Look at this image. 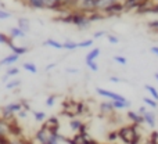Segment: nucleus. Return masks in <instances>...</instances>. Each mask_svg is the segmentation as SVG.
<instances>
[{"mask_svg":"<svg viewBox=\"0 0 158 144\" xmlns=\"http://www.w3.org/2000/svg\"><path fill=\"white\" fill-rule=\"evenodd\" d=\"M118 136L123 144H139L140 143V133L137 125H123L118 129Z\"/></svg>","mask_w":158,"mask_h":144,"instance_id":"f257e3e1","label":"nucleus"},{"mask_svg":"<svg viewBox=\"0 0 158 144\" xmlns=\"http://www.w3.org/2000/svg\"><path fill=\"white\" fill-rule=\"evenodd\" d=\"M21 109H22L21 101H15V103L6 104L4 107H2L0 114H2V117L4 118V119H11V118H14V115H15L17 112H19Z\"/></svg>","mask_w":158,"mask_h":144,"instance_id":"f03ea898","label":"nucleus"},{"mask_svg":"<svg viewBox=\"0 0 158 144\" xmlns=\"http://www.w3.org/2000/svg\"><path fill=\"white\" fill-rule=\"evenodd\" d=\"M74 10L87 15V14L96 11V0H77L74 6Z\"/></svg>","mask_w":158,"mask_h":144,"instance_id":"7ed1b4c3","label":"nucleus"},{"mask_svg":"<svg viewBox=\"0 0 158 144\" xmlns=\"http://www.w3.org/2000/svg\"><path fill=\"white\" fill-rule=\"evenodd\" d=\"M123 4V10L125 13H131V11H136L142 7L151 4L150 0H121Z\"/></svg>","mask_w":158,"mask_h":144,"instance_id":"20e7f679","label":"nucleus"},{"mask_svg":"<svg viewBox=\"0 0 158 144\" xmlns=\"http://www.w3.org/2000/svg\"><path fill=\"white\" fill-rule=\"evenodd\" d=\"M96 93H97L100 97H106L111 101H126L128 98L123 97L122 94L119 93H115V92H111V90H107V89H103V87H96Z\"/></svg>","mask_w":158,"mask_h":144,"instance_id":"39448f33","label":"nucleus"},{"mask_svg":"<svg viewBox=\"0 0 158 144\" xmlns=\"http://www.w3.org/2000/svg\"><path fill=\"white\" fill-rule=\"evenodd\" d=\"M54 134L56 133H53V132H50L49 129H46V128H43V126H42V128L35 133V140L39 144H44V143L49 142V140L52 139Z\"/></svg>","mask_w":158,"mask_h":144,"instance_id":"423d86ee","label":"nucleus"},{"mask_svg":"<svg viewBox=\"0 0 158 144\" xmlns=\"http://www.w3.org/2000/svg\"><path fill=\"white\" fill-rule=\"evenodd\" d=\"M43 128L49 129L50 132H53V133H58V130H60V121H58L57 117H50V118H46V119L43 121Z\"/></svg>","mask_w":158,"mask_h":144,"instance_id":"0eeeda50","label":"nucleus"},{"mask_svg":"<svg viewBox=\"0 0 158 144\" xmlns=\"http://www.w3.org/2000/svg\"><path fill=\"white\" fill-rule=\"evenodd\" d=\"M42 3H43V10H52L57 13L64 11L61 0H42Z\"/></svg>","mask_w":158,"mask_h":144,"instance_id":"6e6552de","label":"nucleus"},{"mask_svg":"<svg viewBox=\"0 0 158 144\" xmlns=\"http://www.w3.org/2000/svg\"><path fill=\"white\" fill-rule=\"evenodd\" d=\"M122 13H125V10H123L122 2L119 0L115 4H112L110 8H107L106 13H104V17H117V15H121Z\"/></svg>","mask_w":158,"mask_h":144,"instance_id":"1a4fd4ad","label":"nucleus"},{"mask_svg":"<svg viewBox=\"0 0 158 144\" xmlns=\"http://www.w3.org/2000/svg\"><path fill=\"white\" fill-rule=\"evenodd\" d=\"M90 136L89 133H85V134H81V133H77L72 139H65V143L67 144H89L90 143Z\"/></svg>","mask_w":158,"mask_h":144,"instance_id":"9d476101","label":"nucleus"},{"mask_svg":"<svg viewBox=\"0 0 158 144\" xmlns=\"http://www.w3.org/2000/svg\"><path fill=\"white\" fill-rule=\"evenodd\" d=\"M117 2H119V0H96V11L104 14L107 8H110Z\"/></svg>","mask_w":158,"mask_h":144,"instance_id":"9b49d317","label":"nucleus"},{"mask_svg":"<svg viewBox=\"0 0 158 144\" xmlns=\"http://www.w3.org/2000/svg\"><path fill=\"white\" fill-rule=\"evenodd\" d=\"M126 117H128V119L131 121L133 125H143L144 123V119H143V115H140L137 111H128L126 112Z\"/></svg>","mask_w":158,"mask_h":144,"instance_id":"f8f14e48","label":"nucleus"},{"mask_svg":"<svg viewBox=\"0 0 158 144\" xmlns=\"http://www.w3.org/2000/svg\"><path fill=\"white\" fill-rule=\"evenodd\" d=\"M19 60V56H17V54H14V53H10L8 56H6V57H3L2 60H0V65L2 67H11V65H14V64L17 63V61Z\"/></svg>","mask_w":158,"mask_h":144,"instance_id":"ddd939ff","label":"nucleus"},{"mask_svg":"<svg viewBox=\"0 0 158 144\" xmlns=\"http://www.w3.org/2000/svg\"><path fill=\"white\" fill-rule=\"evenodd\" d=\"M143 119H144V123L148 126V128H156L157 125V118H156V114L153 111H146L143 114Z\"/></svg>","mask_w":158,"mask_h":144,"instance_id":"4468645a","label":"nucleus"},{"mask_svg":"<svg viewBox=\"0 0 158 144\" xmlns=\"http://www.w3.org/2000/svg\"><path fill=\"white\" fill-rule=\"evenodd\" d=\"M10 136V119H4L0 117V137Z\"/></svg>","mask_w":158,"mask_h":144,"instance_id":"2eb2a0df","label":"nucleus"},{"mask_svg":"<svg viewBox=\"0 0 158 144\" xmlns=\"http://www.w3.org/2000/svg\"><path fill=\"white\" fill-rule=\"evenodd\" d=\"M100 111H101V114H104V115H111V114H114L115 112V108H114V105H112V101L110 100V101H103V103H100Z\"/></svg>","mask_w":158,"mask_h":144,"instance_id":"dca6fc26","label":"nucleus"},{"mask_svg":"<svg viewBox=\"0 0 158 144\" xmlns=\"http://www.w3.org/2000/svg\"><path fill=\"white\" fill-rule=\"evenodd\" d=\"M17 27L21 31H24L25 33H28L31 29V21L28 18H25V17H19V18L17 19Z\"/></svg>","mask_w":158,"mask_h":144,"instance_id":"f3484780","label":"nucleus"},{"mask_svg":"<svg viewBox=\"0 0 158 144\" xmlns=\"http://www.w3.org/2000/svg\"><path fill=\"white\" fill-rule=\"evenodd\" d=\"M18 73H19V68H18V67H14V65L7 67V71H6V75L2 78V80H3V82H7L8 79L15 78V76L18 75Z\"/></svg>","mask_w":158,"mask_h":144,"instance_id":"a211bd4d","label":"nucleus"},{"mask_svg":"<svg viewBox=\"0 0 158 144\" xmlns=\"http://www.w3.org/2000/svg\"><path fill=\"white\" fill-rule=\"evenodd\" d=\"M8 36H10L11 39H21V38H25L27 33L19 29L18 27H11L10 29H8Z\"/></svg>","mask_w":158,"mask_h":144,"instance_id":"6ab92c4d","label":"nucleus"},{"mask_svg":"<svg viewBox=\"0 0 158 144\" xmlns=\"http://www.w3.org/2000/svg\"><path fill=\"white\" fill-rule=\"evenodd\" d=\"M21 86V79H18V78H11V79H8L7 82H6V89L7 90H14V89H17V87H19Z\"/></svg>","mask_w":158,"mask_h":144,"instance_id":"aec40b11","label":"nucleus"},{"mask_svg":"<svg viewBox=\"0 0 158 144\" xmlns=\"http://www.w3.org/2000/svg\"><path fill=\"white\" fill-rule=\"evenodd\" d=\"M68 125H69V129H71V130H74V132H77V133H78V130L81 129V126L83 125V122L75 117V118H69Z\"/></svg>","mask_w":158,"mask_h":144,"instance_id":"412c9836","label":"nucleus"},{"mask_svg":"<svg viewBox=\"0 0 158 144\" xmlns=\"http://www.w3.org/2000/svg\"><path fill=\"white\" fill-rule=\"evenodd\" d=\"M43 46H49V47H53V49H57V50H63V43L56 39H46L43 42Z\"/></svg>","mask_w":158,"mask_h":144,"instance_id":"4be33fe9","label":"nucleus"},{"mask_svg":"<svg viewBox=\"0 0 158 144\" xmlns=\"http://www.w3.org/2000/svg\"><path fill=\"white\" fill-rule=\"evenodd\" d=\"M100 51H101V50L98 49V47H93V49L90 50V51L86 54V57H85V61L97 60V58H98V56H100Z\"/></svg>","mask_w":158,"mask_h":144,"instance_id":"5701e85b","label":"nucleus"},{"mask_svg":"<svg viewBox=\"0 0 158 144\" xmlns=\"http://www.w3.org/2000/svg\"><path fill=\"white\" fill-rule=\"evenodd\" d=\"M10 50H11V53L19 56V57L28 53V47H25V46H15V44H13V46L10 47Z\"/></svg>","mask_w":158,"mask_h":144,"instance_id":"b1692460","label":"nucleus"},{"mask_svg":"<svg viewBox=\"0 0 158 144\" xmlns=\"http://www.w3.org/2000/svg\"><path fill=\"white\" fill-rule=\"evenodd\" d=\"M25 4H27L28 7L33 8V10H43V3H42V0H27Z\"/></svg>","mask_w":158,"mask_h":144,"instance_id":"393cba45","label":"nucleus"},{"mask_svg":"<svg viewBox=\"0 0 158 144\" xmlns=\"http://www.w3.org/2000/svg\"><path fill=\"white\" fill-rule=\"evenodd\" d=\"M112 105H114L115 111H119V109H123V108H129L132 105V103L129 100L126 101H112Z\"/></svg>","mask_w":158,"mask_h":144,"instance_id":"a878e982","label":"nucleus"},{"mask_svg":"<svg viewBox=\"0 0 158 144\" xmlns=\"http://www.w3.org/2000/svg\"><path fill=\"white\" fill-rule=\"evenodd\" d=\"M22 69L29 73H38V67H36V64L31 63V61H27V63L22 64Z\"/></svg>","mask_w":158,"mask_h":144,"instance_id":"bb28decb","label":"nucleus"},{"mask_svg":"<svg viewBox=\"0 0 158 144\" xmlns=\"http://www.w3.org/2000/svg\"><path fill=\"white\" fill-rule=\"evenodd\" d=\"M0 44H4V46H7V47H11L14 43H13V39H11L8 35L0 32Z\"/></svg>","mask_w":158,"mask_h":144,"instance_id":"cd10ccee","label":"nucleus"},{"mask_svg":"<svg viewBox=\"0 0 158 144\" xmlns=\"http://www.w3.org/2000/svg\"><path fill=\"white\" fill-rule=\"evenodd\" d=\"M78 49V43L74 40H65L63 43V50H68V51H74Z\"/></svg>","mask_w":158,"mask_h":144,"instance_id":"c85d7f7f","label":"nucleus"},{"mask_svg":"<svg viewBox=\"0 0 158 144\" xmlns=\"http://www.w3.org/2000/svg\"><path fill=\"white\" fill-rule=\"evenodd\" d=\"M87 18H89L90 22H97L100 19H104V14L98 13V11H93V13L87 14Z\"/></svg>","mask_w":158,"mask_h":144,"instance_id":"c756f323","label":"nucleus"},{"mask_svg":"<svg viewBox=\"0 0 158 144\" xmlns=\"http://www.w3.org/2000/svg\"><path fill=\"white\" fill-rule=\"evenodd\" d=\"M144 90L148 92V94L151 96V98H154V100L158 101V90L156 89V87L151 86V84H144Z\"/></svg>","mask_w":158,"mask_h":144,"instance_id":"7c9ffc66","label":"nucleus"},{"mask_svg":"<svg viewBox=\"0 0 158 144\" xmlns=\"http://www.w3.org/2000/svg\"><path fill=\"white\" fill-rule=\"evenodd\" d=\"M32 114H33V118H35L36 122H43L47 118L46 112H43V111H32Z\"/></svg>","mask_w":158,"mask_h":144,"instance_id":"2f4dec72","label":"nucleus"},{"mask_svg":"<svg viewBox=\"0 0 158 144\" xmlns=\"http://www.w3.org/2000/svg\"><path fill=\"white\" fill-rule=\"evenodd\" d=\"M143 103H144L147 107L153 108V109L158 107V101H157V100H154V98H151V97H143Z\"/></svg>","mask_w":158,"mask_h":144,"instance_id":"473e14b6","label":"nucleus"},{"mask_svg":"<svg viewBox=\"0 0 158 144\" xmlns=\"http://www.w3.org/2000/svg\"><path fill=\"white\" fill-rule=\"evenodd\" d=\"M94 43V39H86L83 42H79L78 43V49H87V47H92Z\"/></svg>","mask_w":158,"mask_h":144,"instance_id":"72a5a7b5","label":"nucleus"},{"mask_svg":"<svg viewBox=\"0 0 158 144\" xmlns=\"http://www.w3.org/2000/svg\"><path fill=\"white\" fill-rule=\"evenodd\" d=\"M85 63H86L87 68H89L90 71H93V72H97V71H98V64H97V61H96V60L85 61Z\"/></svg>","mask_w":158,"mask_h":144,"instance_id":"f704fd0d","label":"nucleus"},{"mask_svg":"<svg viewBox=\"0 0 158 144\" xmlns=\"http://www.w3.org/2000/svg\"><path fill=\"white\" fill-rule=\"evenodd\" d=\"M11 15H13V14H11L10 11H7L6 8H0V21H6V19L11 18Z\"/></svg>","mask_w":158,"mask_h":144,"instance_id":"c9c22d12","label":"nucleus"},{"mask_svg":"<svg viewBox=\"0 0 158 144\" xmlns=\"http://www.w3.org/2000/svg\"><path fill=\"white\" fill-rule=\"evenodd\" d=\"M147 27L150 28L154 33H158V19H151V21H148Z\"/></svg>","mask_w":158,"mask_h":144,"instance_id":"e433bc0d","label":"nucleus"},{"mask_svg":"<svg viewBox=\"0 0 158 144\" xmlns=\"http://www.w3.org/2000/svg\"><path fill=\"white\" fill-rule=\"evenodd\" d=\"M114 61L118 63L119 65H126V64H128V60H126V57H123V56H114Z\"/></svg>","mask_w":158,"mask_h":144,"instance_id":"4c0bfd02","label":"nucleus"},{"mask_svg":"<svg viewBox=\"0 0 158 144\" xmlns=\"http://www.w3.org/2000/svg\"><path fill=\"white\" fill-rule=\"evenodd\" d=\"M106 36H107V40H108L111 44H118V43H119V39H118V36L112 35V33H107Z\"/></svg>","mask_w":158,"mask_h":144,"instance_id":"58836bf2","label":"nucleus"},{"mask_svg":"<svg viewBox=\"0 0 158 144\" xmlns=\"http://www.w3.org/2000/svg\"><path fill=\"white\" fill-rule=\"evenodd\" d=\"M117 140H119V136H118V130H112L108 133V142L114 143L117 142Z\"/></svg>","mask_w":158,"mask_h":144,"instance_id":"ea45409f","label":"nucleus"},{"mask_svg":"<svg viewBox=\"0 0 158 144\" xmlns=\"http://www.w3.org/2000/svg\"><path fill=\"white\" fill-rule=\"evenodd\" d=\"M56 98H57V97H56L54 94L49 96V97L46 98V105L49 107V108H50V107H53V105H54V104H56Z\"/></svg>","mask_w":158,"mask_h":144,"instance_id":"a19ab883","label":"nucleus"},{"mask_svg":"<svg viewBox=\"0 0 158 144\" xmlns=\"http://www.w3.org/2000/svg\"><path fill=\"white\" fill-rule=\"evenodd\" d=\"M150 144H158V130H154L153 133L150 134Z\"/></svg>","mask_w":158,"mask_h":144,"instance_id":"79ce46f5","label":"nucleus"},{"mask_svg":"<svg viewBox=\"0 0 158 144\" xmlns=\"http://www.w3.org/2000/svg\"><path fill=\"white\" fill-rule=\"evenodd\" d=\"M148 14H157L158 15V2L157 3H153L148 8Z\"/></svg>","mask_w":158,"mask_h":144,"instance_id":"37998d69","label":"nucleus"},{"mask_svg":"<svg viewBox=\"0 0 158 144\" xmlns=\"http://www.w3.org/2000/svg\"><path fill=\"white\" fill-rule=\"evenodd\" d=\"M107 32L106 31H100V32H94L93 33V39H98V38H103V36H106Z\"/></svg>","mask_w":158,"mask_h":144,"instance_id":"c03bdc74","label":"nucleus"},{"mask_svg":"<svg viewBox=\"0 0 158 144\" xmlns=\"http://www.w3.org/2000/svg\"><path fill=\"white\" fill-rule=\"evenodd\" d=\"M28 112H29V111H27V109H24V108H22L19 112H17V115H18V118H22V119H24V118H27Z\"/></svg>","mask_w":158,"mask_h":144,"instance_id":"a18cd8bd","label":"nucleus"},{"mask_svg":"<svg viewBox=\"0 0 158 144\" xmlns=\"http://www.w3.org/2000/svg\"><path fill=\"white\" fill-rule=\"evenodd\" d=\"M147 109H148V108H147V105H142V107H139V108H137V112H139L140 115H143L146 111H147Z\"/></svg>","mask_w":158,"mask_h":144,"instance_id":"49530a36","label":"nucleus"},{"mask_svg":"<svg viewBox=\"0 0 158 144\" xmlns=\"http://www.w3.org/2000/svg\"><path fill=\"white\" fill-rule=\"evenodd\" d=\"M110 82H114V83H119V82H122V79L118 78V76H110Z\"/></svg>","mask_w":158,"mask_h":144,"instance_id":"de8ad7c7","label":"nucleus"},{"mask_svg":"<svg viewBox=\"0 0 158 144\" xmlns=\"http://www.w3.org/2000/svg\"><path fill=\"white\" fill-rule=\"evenodd\" d=\"M65 72L67 73H78L79 69L78 68H65Z\"/></svg>","mask_w":158,"mask_h":144,"instance_id":"09e8293b","label":"nucleus"},{"mask_svg":"<svg viewBox=\"0 0 158 144\" xmlns=\"http://www.w3.org/2000/svg\"><path fill=\"white\" fill-rule=\"evenodd\" d=\"M150 51L153 53L154 56H157V57H158V46H153V47L150 49Z\"/></svg>","mask_w":158,"mask_h":144,"instance_id":"8fccbe9b","label":"nucleus"},{"mask_svg":"<svg viewBox=\"0 0 158 144\" xmlns=\"http://www.w3.org/2000/svg\"><path fill=\"white\" fill-rule=\"evenodd\" d=\"M56 67H57V64H56V63H52V64H49V65L46 67V71H50V69L56 68Z\"/></svg>","mask_w":158,"mask_h":144,"instance_id":"3c124183","label":"nucleus"},{"mask_svg":"<svg viewBox=\"0 0 158 144\" xmlns=\"http://www.w3.org/2000/svg\"><path fill=\"white\" fill-rule=\"evenodd\" d=\"M89 144H100V143H98V142H96V140H93V139H92V140H90V143H89Z\"/></svg>","mask_w":158,"mask_h":144,"instance_id":"603ef678","label":"nucleus"},{"mask_svg":"<svg viewBox=\"0 0 158 144\" xmlns=\"http://www.w3.org/2000/svg\"><path fill=\"white\" fill-rule=\"evenodd\" d=\"M0 8H6V6H4V3L2 2V0H0Z\"/></svg>","mask_w":158,"mask_h":144,"instance_id":"864d4df0","label":"nucleus"},{"mask_svg":"<svg viewBox=\"0 0 158 144\" xmlns=\"http://www.w3.org/2000/svg\"><path fill=\"white\" fill-rule=\"evenodd\" d=\"M24 144H35V143L31 142V140H27V142H24Z\"/></svg>","mask_w":158,"mask_h":144,"instance_id":"5fc2aeb1","label":"nucleus"},{"mask_svg":"<svg viewBox=\"0 0 158 144\" xmlns=\"http://www.w3.org/2000/svg\"><path fill=\"white\" fill-rule=\"evenodd\" d=\"M154 78H156V79H157V80H158V71H157L156 73H154Z\"/></svg>","mask_w":158,"mask_h":144,"instance_id":"6e6d98bb","label":"nucleus"},{"mask_svg":"<svg viewBox=\"0 0 158 144\" xmlns=\"http://www.w3.org/2000/svg\"><path fill=\"white\" fill-rule=\"evenodd\" d=\"M22 2H24V3H25V2H27V0H22Z\"/></svg>","mask_w":158,"mask_h":144,"instance_id":"4d7b16f0","label":"nucleus"},{"mask_svg":"<svg viewBox=\"0 0 158 144\" xmlns=\"http://www.w3.org/2000/svg\"><path fill=\"white\" fill-rule=\"evenodd\" d=\"M0 67H2V65H0Z\"/></svg>","mask_w":158,"mask_h":144,"instance_id":"13d9d810","label":"nucleus"}]
</instances>
